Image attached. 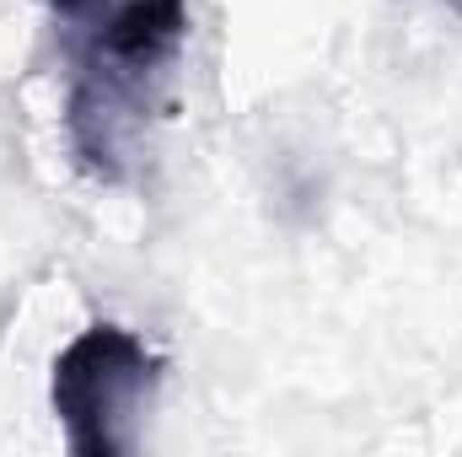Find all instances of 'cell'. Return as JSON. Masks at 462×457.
Listing matches in <instances>:
<instances>
[{
    "instance_id": "6da1fadb",
    "label": "cell",
    "mask_w": 462,
    "mask_h": 457,
    "mask_svg": "<svg viewBox=\"0 0 462 457\" xmlns=\"http://www.w3.org/2000/svg\"><path fill=\"white\" fill-rule=\"evenodd\" d=\"M189 38V0H129L97 27L70 81V151L97 183H124L129 145L151 118Z\"/></svg>"
},
{
    "instance_id": "7a4b0ae2",
    "label": "cell",
    "mask_w": 462,
    "mask_h": 457,
    "mask_svg": "<svg viewBox=\"0 0 462 457\" xmlns=\"http://www.w3.org/2000/svg\"><path fill=\"white\" fill-rule=\"evenodd\" d=\"M156 355L124 323H92L54 355L49 404L76 457L134 452L140 415L156 393Z\"/></svg>"
},
{
    "instance_id": "3957f363",
    "label": "cell",
    "mask_w": 462,
    "mask_h": 457,
    "mask_svg": "<svg viewBox=\"0 0 462 457\" xmlns=\"http://www.w3.org/2000/svg\"><path fill=\"white\" fill-rule=\"evenodd\" d=\"M49 5H54L60 16H87V11H97L103 0H49Z\"/></svg>"
}]
</instances>
